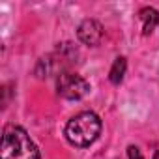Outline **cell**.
Returning <instances> with one entry per match:
<instances>
[{"mask_svg": "<svg viewBox=\"0 0 159 159\" xmlns=\"http://www.w3.org/2000/svg\"><path fill=\"white\" fill-rule=\"evenodd\" d=\"M56 92L64 99L77 101V99H83L90 92V84L81 75L66 69V71H60L56 77Z\"/></svg>", "mask_w": 159, "mask_h": 159, "instance_id": "3957f363", "label": "cell"}, {"mask_svg": "<svg viewBox=\"0 0 159 159\" xmlns=\"http://www.w3.org/2000/svg\"><path fill=\"white\" fill-rule=\"evenodd\" d=\"M101 133V120L96 112L84 111L73 116L66 125V139L77 148H86L98 140Z\"/></svg>", "mask_w": 159, "mask_h": 159, "instance_id": "7a4b0ae2", "label": "cell"}, {"mask_svg": "<svg viewBox=\"0 0 159 159\" xmlns=\"http://www.w3.org/2000/svg\"><path fill=\"white\" fill-rule=\"evenodd\" d=\"M139 19H140V25H142V34L148 36L159 25V11L153 10V8H142L139 11Z\"/></svg>", "mask_w": 159, "mask_h": 159, "instance_id": "5b68a950", "label": "cell"}, {"mask_svg": "<svg viewBox=\"0 0 159 159\" xmlns=\"http://www.w3.org/2000/svg\"><path fill=\"white\" fill-rule=\"evenodd\" d=\"M2 159H39V150L30 135L19 125H6L0 146Z\"/></svg>", "mask_w": 159, "mask_h": 159, "instance_id": "6da1fadb", "label": "cell"}, {"mask_svg": "<svg viewBox=\"0 0 159 159\" xmlns=\"http://www.w3.org/2000/svg\"><path fill=\"white\" fill-rule=\"evenodd\" d=\"M103 34H105L103 32V26L96 19H84L81 25H79V28H77L79 39H81L84 45H90V47L99 45L101 39H103Z\"/></svg>", "mask_w": 159, "mask_h": 159, "instance_id": "277c9868", "label": "cell"}, {"mask_svg": "<svg viewBox=\"0 0 159 159\" xmlns=\"http://www.w3.org/2000/svg\"><path fill=\"white\" fill-rule=\"evenodd\" d=\"M127 157H129V159H144L142 153H140V150H139L137 146H129V148H127Z\"/></svg>", "mask_w": 159, "mask_h": 159, "instance_id": "52a82bcc", "label": "cell"}, {"mask_svg": "<svg viewBox=\"0 0 159 159\" xmlns=\"http://www.w3.org/2000/svg\"><path fill=\"white\" fill-rule=\"evenodd\" d=\"M125 69H127V62H125V58H124V56H118V58L114 60L111 71H109V81H111L112 84H120V83L124 81Z\"/></svg>", "mask_w": 159, "mask_h": 159, "instance_id": "8992f818", "label": "cell"}, {"mask_svg": "<svg viewBox=\"0 0 159 159\" xmlns=\"http://www.w3.org/2000/svg\"><path fill=\"white\" fill-rule=\"evenodd\" d=\"M153 159H159V150H157V152L153 153Z\"/></svg>", "mask_w": 159, "mask_h": 159, "instance_id": "ba28073f", "label": "cell"}]
</instances>
